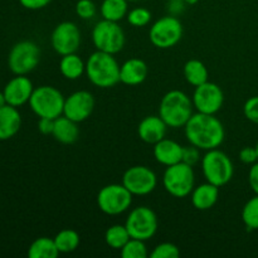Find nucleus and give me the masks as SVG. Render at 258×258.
Instances as JSON below:
<instances>
[{
    "mask_svg": "<svg viewBox=\"0 0 258 258\" xmlns=\"http://www.w3.org/2000/svg\"><path fill=\"white\" fill-rule=\"evenodd\" d=\"M184 77L189 85L198 87L208 81V70L201 60L190 59L184 66Z\"/></svg>",
    "mask_w": 258,
    "mask_h": 258,
    "instance_id": "393cba45",
    "label": "nucleus"
},
{
    "mask_svg": "<svg viewBox=\"0 0 258 258\" xmlns=\"http://www.w3.org/2000/svg\"><path fill=\"white\" fill-rule=\"evenodd\" d=\"M127 0H103L101 4V15L103 19L120 22L127 17Z\"/></svg>",
    "mask_w": 258,
    "mask_h": 258,
    "instance_id": "a878e982",
    "label": "nucleus"
},
{
    "mask_svg": "<svg viewBox=\"0 0 258 258\" xmlns=\"http://www.w3.org/2000/svg\"><path fill=\"white\" fill-rule=\"evenodd\" d=\"M120 67L113 54L96 50L86 62V75L92 85L111 88L120 82Z\"/></svg>",
    "mask_w": 258,
    "mask_h": 258,
    "instance_id": "f03ea898",
    "label": "nucleus"
},
{
    "mask_svg": "<svg viewBox=\"0 0 258 258\" xmlns=\"http://www.w3.org/2000/svg\"><path fill=\"white\" fill-rule=\"evenodd\" d=\"M219 197V188L214 184L204 183L196 186L191 191V203L198 211H208L213 208Z\"/></svg>",
    "mask_w": 258,
    "mask_h": 258,
    "instance_id": "412c9836",
    "label": "nucleus"
},
{
    "mask_svg": "<svg viewBox=\"0 0 258 258\" xmlns=\"http://www.w3.org/2000/svg\"><path fill=\"white\" fill-rule=\"evenodd\" d=\"M242 221L248 231L258 229V194L244 204L242 209Z\"/></svg>",
    "mask_w": 258,
    "mask_h": 258,
    "instance_id": "c85d7f7f",
    "label": "nucleus"
},
{
    "mask_svg": "<svg viewBox=\"0 0 258 258\" xmlns=\"http://www.w3.org/2000/svg\"><path fill=\"white\" fill-rule=\"evenodd\" d=\"M202 170L206 180L218 188L228 184L234 173L233 163L229 156L218 150V148L207 151L202 159Z\"/></svg>",
    "mask_w": 258,
    "mask_h": 258,
    "instance_id": "20e7f679",
    "label": "nucleus"
},
{
    "mask_svg": "<svg viewBox=\"0 0 258 258\" xmlns=\"http://www.w3.org/2000/svg\"><path fill=\"white\" fill-rule=\"evenodd\" d=\"M150 20L151 13L146 8H135L127 13V22L134 27H145Z\"/></svg>",
    "mask_w": 258,
    "mask_h": 258,
    "instance_id": "7c9ffc66",
    "label": "nucleus"
},
{
    "mask_svg": "<svg viewBox=\"0 0 258 258\" xmlns=\"http://www.w3.org/2000/svg\"><path fill=\"white\" fill-rule=\"evenodd\" d=\"M53 128H54V120L47 117H39L38 121V130L43 135H52Z\"/></svg>",
    "mask_w": 258,
    "mask_h": 258,
    "instance_id": "e433bc0d",
    "label": "nucleus"
},
{
    "mask_svg": "<svg viewBox=\"0 0 258 258\" xmlns=\"http://www.w3.org/2000/svg\"><path fill=\"white\" fill-rule=\"evenodd\" d=\"M121 256L123 258H146L148 248L145 246V241L130 238V241L121 248Z\"/></svg>",
    "mask_w": 258,
    "mask_h": 258,
    "instance_id": "c756f323",
    "label": "nucleus"
},
{
    "mask_svg": "<svg viewBox=\"0 0 258 258\" xmlns=\"http://www.w3.org/2000/svg\"><path fill=\"white\" fill-rule=\"evenodd\" d=\"M256 150H257V155H258V141H257V144H256Z\"/></svg>",
    "mask_w": 258,
    "mask_h": 258,
    "instance_id": "37998d69",
    "label": "nucleus"
},
{
    "mask_svg": "<svg viewBox=\"0 0 258 258\" xmlns=\"http://www.w3.org/2000/svg\"><path fill=\"white\" fill-rule=\"evenodd\" d=\"M54 243L59 253H71L80 246V234L73 229H63L54 237Z\"/></svg>",
    "mask_w": 258,
    "mask_h": 258,
    "instance_id": "bb28decb",
    "label": "nucleus"
},
{
    "mask_svg": "<svg viewBox=\"0 0 258 258\" xmlns=\"http://www.w3.org/2000/svg\"><path fill=\"white\" fill-rule=\"evenodd\" d=\"M125 33L117 22L101 20L92 30V42L100 52L116 54L122 50L125 45Z\"/></svg>",
    "mask_w": 258,
    "mask_h": 258,
    "instance_id": "0eeeda50",
    "label": "nucleus"
},
{
    "mask_svg": "<svg viewBox=\"0 0 258 258\" xmlns=\"http://www.w3.org/2000/svg\"><path fill=\"white\" fill-rule=\"evenodd\" d=\"M185 138L199 150H212L222 145L226 138L223 123L214 115L197 112L184 126Z\"/></svg>",
    "mask_w": 258,
    "mask_h": 258,
    "instance_id": "f257e3e1",
    "label": "nucleus"
},
{
    "mask_svg": "<svg viewBox=\"0 0 258 258\" xmlns=\"http://www.w3.org/2000/svg\"><path fill=\"white\" fill-rule=\"evenodd\" d=\"M64 100L59 90L52 86H40L34 88L29 106L38 117L57 118L63 115Z\"/></svg>",
    "mask_w": 258,
    "mask_h": 258,
    "instance_id": "39448f33",
    "label": "nucleus"
},
{
    "mask_svg": "<svg viewBox=\"0 0 258 258\" xmlns=\"http://www.w3.org/2000/svg\"><path fill=\"white\" fill-rule=\"evenodd\" d=\"M179 256H180V249L170 242L158 244L150 253L151 258H178Z\"/></svg>",
    "mask_w": 258,
    "mask_h": 258,
    "instance_id": "2f4dec72",
    "label": "nucleus"
},
{
    "mask_svg": "<svg viewBox=\"0 0 258 258\" xmlns=\"http://www.w3.org/2000/svg\"><path fill=\"white\" fill-rule=\"evenodd\" d=\"M22 7L29 10H39L52 3V0H19Z\"/></svg>",
    "mask_w": 258,
    "mask_h": 258,
    "instance_id": "4c0bfd02",
    "label": "nucleus"
},
{
    "mask_svg": "<svg viewBox=\"0 0 258 258\" xmlns=\"http://www.w3.org/2000/svg\"><path fill=\"white\" fill-rule=\"evenodd\" d=\"M95 108V98L88 91H77L64 100L63 115L75 122H83L87 120Z\"/></svg>",
    "mask_w": 258,
    "mask_h": 258,
    "instance_id": "2eb2a0df",
    "label": "nucleus"
},
{
    "mask_svg": "<svg viewBox=\"0 0 258 258\" xmlns=\"http://www.w3.org/2000/svg\"><path fill=\"white\" fill-rule=\"evenodd\" d=\"M50 43L58 54L66 55L76 53L81 44L80 28L72 22L59 23L53 29Z\"/></svg>",
    "mask_w": 258,
    "mask_h": 258,
    "instance_id": "4468645a",
    "label": "nucleus"
},
{
    "mask_svg": "<svg viewBox=\"0 0 258 258\" xmlns=\"http://www.w3.org/2000/svg\"><path fill=\"white\" fill-rule=\"evenodd\" d=\"M185 9V2L184 0H169L168 10L170 15H178L184 12Z\"/></svg>",
    "mask_w": 258,
    "mask_h": 258,
    "instance_id": "ea45409f",
    "label": "nucleus"
},
{
    "mask_svg": "<svg viewBox=\"0 0 258 258\" xmlns=\"http://www.w3.org/2000/svg\"><path fill=\"white\" fill-rule=\"evenodd\" d=\"M191 101L194 108L198 112L216 115L223 106L224 95L222 88L217 83L207 81L203 85L196 87Z\"/></svg>",
    "mask_w": 258,
    "mask_h": 258,
    "instance_id": "ddd939ff",
    "label": "nucleus"
},
{
    "mask_svg": "<svg viewBox=\"0 0 258 258\" xmlns=\"http://www.w3.org/2000/svg\"><path fill=\"white\" fill-rule=\"evenodd\" d=\"M248 183L254 194H258V161L252 164L248 173Z\"/></svg>",
    "mask_w": 258,
    "mask_h": 258,
    "instance_id": "58836bf2",
    "label": "nucleus"
},
{
    "mask_svg": "<svg viewBox=\"0 0 258 258\" xmlns=\"http://www.w3.org/2000/svg\"><path fill=\"white\" fill-rule=\"evenodd\" d=\"M243 113L247 120L258 125V96L248 98L243 106Z\"/></svg>",
    "mask_w": 258,
    "mask_h": 258,
    "instance_id": "72a5a7b5",
    "label": "nucleus"
},
{
    "mask_svg": "<svg viewBox=\"0 0 258 258\" xmlns=\"http://www.w3.org/2000/svg\"><path fill=\"white\" fill-rule=\"evenodd\" d=\"M40 49L32 40H22L13 45L8 57L9 70L17 76H25L38 66Z\"/></svg>",
    "mask_w": 258,
    "mask_h": 258,
    "instance_id": "6e6552de",
    "label": "nucleus"
},
{
    "mask_svg": "<svg viewBox=\"0 0 258 258\" xmlns=\"http://www.w3.org/2000/svg\"><path fill=\"white\" fill-rule=\"evenodd\" d=\"M168 125L160 116H146L140 121L138 127L139 138L146 144L155 145L166 135Z\"/></svg>",
    "mask_w": 258,
    "mask_h": 258,
    "instance_id": "f3484780",
    "label": "nucleus"
},
{
    "mask_svg": "<svg viewBox=\"0 0 258 258\" xmlns=\"http://www.w3.org/2000/svg\"><path fill=\"white\" fill-rule=\"evenodd\" d=\"M199 160H201V155H199L198 148L194 145L183 146V163L194 166Z\"/></svg>",
    "mask_w": 258,
    "mask_h": 258,
    "instance_id": "f704fd0d",
    "label": "nucleus"
},
{
    "mask_svg": "<svg viewBox=\"0 0 258 258\" xmlns=\"http://www.w3.org/2000/svg\"><path fill=\"white\" fill-rule=\"evenodd\" d=\"M193 101L180 90L169 91L161 98L159 106V116L168 127H184L193 115Z\"/></svg>",
    "mask_w": 258,
    "mask_h": 258,
    "instance_id": "7ed1b4c3",
    "label": "nucleus"
},
{
    "mask_svg": "<svg viewBox=\"0 0 258 258\" xmlns=\"http://www.w3.org/2000/svg\"><path fill=\"white\" fill-rule=\"evenodd\" d=\"M59 71L67 80H78L83 73H86V63L76 53L62 55L59 62Z\"/></svg>",
    "mask_w": 258,
    "mask_h": 258,
    "instance_id": "5701e85b",
    "label": "nucleus"
},
{
    "mask_svg": "<svg viewBox=\"0 0 258 258\" xmlns=\"http://www.w3.org/2000/svg\"><path fill=\"white\" fill-rule=\"evenodd\" d=\"M33 91H34V87L29 78L25 76H17L7 83L3 92L7 98L8 105L19 107L29 102Z\"/></svg>",
    "mask_w": 258,
    "mask_h": 258,
    "instance_id": "dca6fc26",
    "label": "nucleus"
},
{
    "mask_svg": "<svg viewBox=\"0 0 258 258\" xmlns=\"http://www.w3.org/2000/svg\"><path fill=\"white\" fill-rule=\"evenodd\" d=\"M96 4L92 0H78L76 4V14L81 18V19H92L96 15Z\"/></svg>",
    "mask_w": 258,
    "mask_h": 258,
    "instance_id": "473e14b6",
    "label": "nucleus"
},
{
    "mask_svg": "<svg viewBox=\"0 0 258 258\" xmlns=\"http://www.w3.org/2000/svg\"><path fill=\"white\" fill-rule=\"evenodd\" d=\"M59 254L54 239L48 237H40L37 238L28 249V257L29 258H55Z\"/></svg>",
    "mask_w": 258,
    "mask_h": 258,
    "instance_id": "b1692460",
    "label": "nucleus"
},
{
    "mask_svg": "<svg viewBox=\"0 0 258 258\" xmlns=\"http://www.w3.org/2000/svg\"><path fill=\"white\" fill-rule=\"evenodd\" d=\"M183 37V25L175 15H166L156 20L150 28L149 38L155 47L169 49L180 42Z\"/></svg>",
    "mask_w": 258,
    "mask_h": 258,
    "instance_id": "1a4fd4ad",
    "label": "nucleus"
},
{
    "mask_svg": "<svg viewBox=\"0 0 258 258\" xmlns=\"http://www.w3.org/2000/svg\"><path fill=\"white\" fill-rule=\"evenodd\" d=\"M127 2H139V0H127Z\"/></svg>",
    "mask_w": 258,
    "mask_h": 258,
    "instance_id": "c03bdc74",
    "label": "nucleus"
},
{
    "mask_svg": "<svg viewBox=\"0 0 258 258\" xmlns=\"http://www.w3.org/2000/svg\"><path fill=\"white\" fill-rule=\"evenodd\" d=\"M154 158L161 165L170 166L183 161V146L176 141L165 139L154 145Z\"/></svg>",
    "mask_w": 258,
    "mask_h": 258,
    "instance_id": "a211bd4d",
    "label": "nucleus"
},
{
    "mask_svg": "<svg viewBox=\"0 0 258 258\" xmlns=\"http://www.w3.org/2000/svg\"><path fill=\"white\" fill-rule=\"evenodd\" d=\"M130 238L131 236L126 226H121V224L111 226L105 233V241L107 246H110L113 249H120V251L130 241Z\"/></svg>",
    "mask_w": 258,
    "mask_h": 258,
    "instance_id": "cd10ccee",
    "label": "nucleus"
},
{
    "mask_svg": "<svg viewBox=\"0 0 258 258\" xmlns=\"http://www.w3.org/2000/svg\"><path fill=\"white\" fill-rule=\"evenodd\" d=\"M125 226L131 238L149 241L158 231V217L149 207H136L128 214Z\"/></svg>",
    "mask_w": 258,
    "mask_h": 258,
    "instance_id": "9b49d317",
    "label": "nucleus"
},
{
    "mask_svg": "<svg viewBox=\"0 0 258 258\" xmlns=\"http://www.w3.org/2000/svg\"><path fill=\"white\" fill-rule=\"evenodd\" d=\"M194 181H196V175H194L193 166L183 161L166 166V170L164 171V188L175 198H185L191 194L194 189Z\"/></svg>",
    "mask_w": 258,
    "mask_h": 258,
    "instance_id": "423d86ee",
    "label": "nucleus"
},
{
    "mask_svg": "<svg viewBox=\"0 0 258 258\" xmlns=\"http://www.w3.org/2000/svg\"><path fill=\"white\" fill-rule=\"evenodd\" d=\"M5 105H8V103H7V98H5L4 92H0V108L4 107Z\"/></svg>",
    "mask_w": 258,
    "mask_h": 258,
    "instance_id": "a19ab883",
    "label": "nucleus"
},
{
    "mask_svg": "<svg viewBox=\"0 0 258 258\" xmlns=\"http://www.w3.org/2000/svg\"><path fill=\"white\" fill-rule=\"evenodd\" d=\"M133 203V194L123 184H110L98 191L97 206L107 216H118L127 211Z\"/></svg>",
    "mask_w": 258,
    "mask_h": 258,
    "instance_id": "9d476101",
    "label": "nucleus"
},
{
    "mask_svg": "<svg viewBox=\"0 0 258 258\" xmlns=\"http://www.w3.org/2000/svg\"><path fill=\"white\" fill-rule=\"evenodd\" d=\"M52 135L59 143L70 145L77 141L80 136V128H78L77 122L62 115L54 118V128H53Z\"/></svg>",
    "mask_w": 258,
    "mask_h": 258,
    "instance_id": "4be33fe9",
    "label": "nucleus"
},
{
    "mask_svg": "<svg viewBox=\"0 0 258 258\" xmlns=\"http://www.w3.org/2000/svg\"><path fill=\"white\" fill-rule=\"evenodd\" d=\"M239 159H241L242 163L249 164V165H252V164L258 161L256 146H254V148H252V146H246V148L242 149V150L239 151Z\"/></svg>",
    "mask_w": 258,
    "mask_h": 258,
    "instance_id": "c9c22d12",
    "label": "nucleus"
},
{
    "mask_svg": "<svg viewBox=\"0 0 258 258\" xmlns=\"http://www.w3.org/2000/svg\"><path fill=\"white\" fill-rule=\"evenodd\" d=\"M122 184L133 196H146L156 188L158 178L148 166L135 165L123 173Z\"/></svg>",
    "mask_w": 258,
    "mask_h": 258,
    "instance_id": "f8f14e48",
    "label": "nucleus"
},
{
    "mask_svg": "<svg viewBox=\"0 0 258 258\" xmlns=\"http://www.w3.org/2000/svg\"><path fill=\"white\" fill-rule=\"evenodd\" d=\"M184 2H185V4L188 5H196L199 0H184Z\"/></svg>",
    "mask_w": 258,
    "mask_h": 258,
    "instance_id": "79ce46f5",
    "label": "nucleus"
},
{
    "mask_svg": "<svg viewBox=\"0 0 258 258\" xmlns=\"http://www.w3.org/2000/svg\"><path fill=\"white\" fill-rule=\"evenodd\" d=\"M22 126V116L17 107L5 105L0 108V141L14 138Z\"/></svg>",
    "mask_w": 258,
    "mask_h": 258,
    "instance_id": "aec40b11",
    "label": "nucleus"
},
{
    "mask_svg": "<svg viewBox=\"0 0 258 258\" xmlns=\"http://www.w3.org/2000/svg\"><path fill=\"white\" fill-rule=\"evenodd\" d=\"M148 64L139 58H130L120 67V82L127 86H138L146 80Z\"/></svg>",
    "mask_w": 258,
    "mask_h": 258,
    "instance_id": "6ab92c4d",
    "label": "nucleus"
}]
</instances>
